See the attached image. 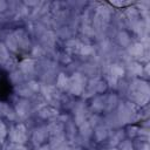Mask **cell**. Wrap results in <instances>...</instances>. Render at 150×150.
Returning <instances> with one entry per match:
<instances>
[{
    "mask_svg": "<svg viewBox=\"0 0 150 150\" xmlns=\"http://www.w3.org/2000/svg\"><path fill=\"white\" fill-rule=\"evenodd\" d=\"M13 95V86L11 83L8 74L0 69V101L7 102Z\"/></svg>",
    "mask_w": 150,
    "mask_h": 150,
    "instance_id": "1",
    "label": "cell"
}]
</instances>
